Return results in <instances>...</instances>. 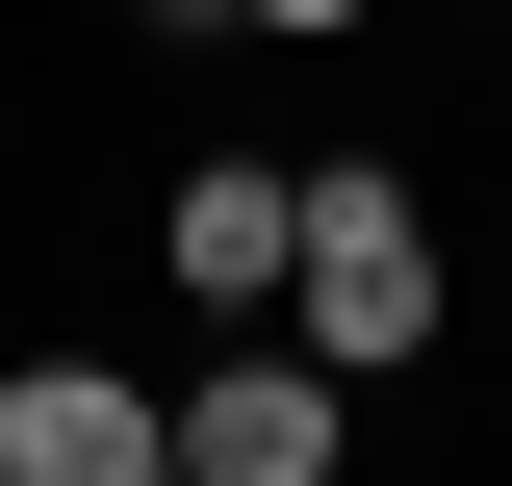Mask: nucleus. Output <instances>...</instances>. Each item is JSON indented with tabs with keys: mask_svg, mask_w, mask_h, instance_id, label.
<instances>
[{
	"mask_svg": "<svg viewBox=\"0 0 512 486\" xmlns=\"http://www.w3.org/2000/svg\"><path fill=\"white\" fill-rule=\"evenodd\" d=\"M154 26H256V0H154Z\"/></svg>",
	"mask_w": 512,
	"mask_h": 486,
	"instance_id": "423d86ee",
	"label": "nucleus"
},
{
	"mask_svg": "<svg viewBox=\"0 0 512 486\" xmlns=\"http://www.w3.org/2000/svg\"><path fill=\"white\" fill-rule=\"evenodd\" d=\"M154 256H180V282H205V307L256 333V307H282V256H308V180H256V154H205V180L154 205Z\"/></svg>",
	"mask_w": 512,
	"mask_h": 486,
	"instance_id": "20e7f679",
	"label": "nucleus"
},
{
	"mask_svg": "<svg viewBox=\"0 0 512 486\" xmlns=\"http://www.w3.org/2000/svg\"><path fill=\"white\" fill-rule=\"evenodd\" d=\"M436 307H461L436 205L384 180V154H333V180H308V256H282V333H308L333 384H384V359H436Z\"/></svg>",
	"mask_w": 512,
	"mask_h": 486,
	"instance_id": "f257e3e1",
	"label": "nucleus"
},
{
	"mask_svg": "<svg viewBox=\"0 0 512 486\" xmlns=\"http://www.w3.org/2000/svg\"><path fill=\"white\" fill-rule=\"evenodd\" d=\"M333 435H359V384L333 359H256V333L180 384V486H333Z\"/></svg>",
	"mask_w": 512,
	"mask_h": 486,
	"instance_id": "f03ea898",
	"label": "nucleus"
},
{
	"mask_svg": "<svg viewBox=\"0 0 512 486\" xmlns=\"http://www.w3.org/2000/svg\"><path fill=\"white\" fill-rule=\"evenodd\" d=\"M256 26H359V0H256Z\"/></svg>",
	"mask_w": 512,
	"mask_h": 486,
	"instance_id": "39448f33",
	"label": "nucleus"
},
{
	"mask_svg": "<svg viewBox=\"0 0 512 486\" xmlns=\"http://www.w3.org/2000/svg\"><path fill=\"white\" fill-rule=\"evenodd\" d=\"M154 461H180L154 384H103V359H26L0 384V486H154Z\"/></svg>",
	"mask_w": 512,
	"mask_h": 486,
	"instance_id": "7ed1b4c3",
	"label": "nucleus"
}]
</instances>
